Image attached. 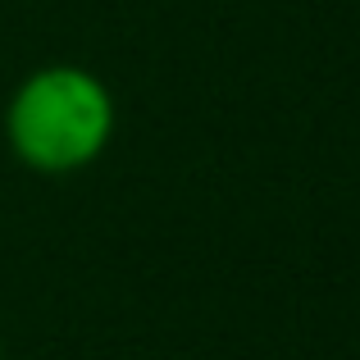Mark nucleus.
<instances>
[{"label": "nucleus", "mask_w": 360, "mask_h": 360, "mask_svg": "<svg viewBox=\"0 0 360 360\" xmlns=\"http://www.w3.org/2000/svg\"><path fill=\"white\" fill-rule=\"evenodd\" d=\"M0 360H5V347H0Z\"/></svg>", "instance_id": "obj_2"}, {"label": "nucleus", "mask_w": 360, "mask_h": 360, "mask_svg": "<svg viewBox=\"0 0 360 360\" xmlns=\"http://www.w3.org/2000/svg\"><path fill=\"white\" fill-rule=\"evenodd\" d=\"M119 101L96 69L51 60L18 78L5 101V146L27 174L73 178L110 150Z\"/></svg>", "instance_id": "obj_1"}]
</instances>
